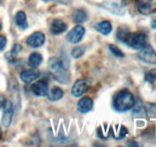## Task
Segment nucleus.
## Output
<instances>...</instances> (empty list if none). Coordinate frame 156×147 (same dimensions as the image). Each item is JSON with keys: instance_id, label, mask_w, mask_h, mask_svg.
<instances>
[{"instance_id": "39448f33", "label": "nucleus", "mask_w": 156, "mask_h": 147, "mask_svg": "<svg viewBox=\"0 0 156 147\" xmlns=\"http://www.w3.org/2000/svg\"><path fill=\"white\" fill-rule=\"evenodd\" d=\"M138 58L147 64H156V52L152 46L149 44H146L145 47L140 49L138 53Z\"/></svg>"}, {"instance_id": "9b49d317", "label": "nucleus", "mask_w": 156, "mask_h": 147, "mask_svg": "<svg viewBox=\"0 0 156 147\" xmlns=\"http://www.w3.org/2000/svg\"><path fill=\"white\" fill-rule=\"evenodd\" d=\"M41 75V72L37 67H31L30 69L23 70L20 74L21 80L25 84H30L32 81L37 79Z\"/></svg>"}, {"instance_id": "393cba45", "label": "nucleus", "mask_w": 156, "mask_h": 147, "mask_svg": "<svg viewBox=\"0 0 156 147\" xmlns=\"http://www.w3.org/2000/svg\"><path fill=\"white\" fill-rule=\"evenodd\" d=\"M97 133L98 137L100 138L101 139H103V140L108 139V136H109V134H108V133H105V131L103 130L102 126H100L98 129Z\"/></svg>"}, {"instance_id": "aec40b11", "label": "nucleus", "mask_w": 156, "mask_h": 147, "mask_svg": "<svg viewBox=\"0 0 156 147\" xmlns=\"http://www.w3.org/2000/svg\"><path fill=\"white\" fill-rule=\"evenodd\" d=\"M43 62V57L41 54L37 52H34L30 54L27 60V64L31 67H37L41 64Z\"/></svg>"}, {"instance_id": "20e7f679", "label": "nucleus", "mask_w": 156, "mask_h": 147, "mask_svg": "<svg viewBox=\"0 0 156 147\" xmlns=\"http://www.w3.org/2000/svg\"><path fill=\"white\" fill-rule=\"evenodd\" d=\"M102 7L116 15H123L126 12L125 6L118 0H106L102 3Z\"/></svg>"}, {"instance_id": "a211bd4d", "label": "nucleus", "mask_w": 156, "mask_h": 147, "mask_svg": "<svg viewBox=\"0 0 156 147\" xmlns=\"http://www.w3.org/2000/svg\"><path fill=\"white\" fill-rule=\"evenodd\" d=\"M128 133L129 132H128L127 128L123 125L120 126L119 128L117 129H113L112 127L110 129V133L117 140H120V139H124L128 135Z\"/></svg>"}, {"instance_id": "6e6552de", "label": "nucleus", "mask_w": 156, "mask_h": 147, "mask_svg": "<svg viewBox=\"0 0 156 147\" xmlns=\"http://www.w3.org/2000/svg\"><path fill=\"white\" fill-rule=\"evenodd\" d=\"M14 113V107L12 101L6 100L3 106V114L2 117V123L5 128H9L12 123V116Z\"/></svg>"}, {"instance_id": "4be33fe9", "label": "nucleus", "mask_w": 156, "mask_h": 147, "mask_svg": "<svg viewBox=\"0 0 156 147\" xmlns=\"http://www.w3.org/2000/svg\"><path fill=\"white\" fill-rule=\"evenodd\" d=\"M85 53V47L84 45H79L77 47H74L73 50L72 51V57L76 59L81 58L82 56H83L84 54Z\"/></svg>"}, {"instance_id": "c756f323", "label": "nucleus", "mask_w": 156, "mask_h": 147, "mask_svg": "<svg viewBox=\"0 0 156 147\" xmlns=\"http://www.w3.org/2000/svg\"><path fill=\"white\" fill-rule=\"evenodd\" d=\"M151 27L153 29H156V17L152 18V21H151Z\"/></svg>"}, {"instance_id": "4468645a", "label": "nucleus", "mask_w": 156, "mask_h": 147, "mask_svg": "<svg viewBox=\"0 0 156 147\" xmlns=\"http://www.w3.org/2000/svg\"><path fill=\"white\" fill-rule=\"evenodd\" d=\"M67 29V24L61 19H55L50 26V32L53 35H59Z\"/></svg>"}, {"instance_id": "cd10ccee", "label": "nucleus", "mask_w": 156, "mask_h": 147, "mask_svg": "<svg viewBox=\"0 0 156 147\" xmlns=\"http://www.w3.org/2000/svg\"><path fill=\"white\" fill-rule=\"evenodd\" d=\"M126 145H128V146H130V147H135V146H140V145H142L141 144L139 143V142H137L135 140H129L127 142V143H126Z\"/></svg>"}, {"instance_id": "473e14b6", "label": "nucleus", "mask_w": 156, "mask_h": 147, "mask_svg": "<svg viewBox=\"0 0 156 147\" xmlns=\"http://www.w3.org/2000/svg\"><path fill=\"white\" fill-rule=\"evenodd\" d=\"M2 23L0 22V31H1V29H2Z\"/></svg>"}, {"instance_id": "423d86ee", "label": "nucleus", "mask_w": 156, "mask_h": 147, "mask_svg": "<svg viewBox=\"0 0 156 147\" xmlns=\"http://www.w3.org/2000/svg\"><path fill=\"white\" fill-rule=\"evenodd\" d=\"M136 6L142 15H149L156 12V0H136Z\"/></svg>"}, {"instance_id": "f03ea898", "label": "nucleus", "mask_w": 156, "mask_h": 147, "mask_svg": "<svg viewBox=\"0 0 156 147\" xmlns=\"http://www.w3.org/2000/svg\"><path fill=\"white\" fill-rule=\"evenodd\" d=\"M47 66L53 78L57 82L62 84H68L69 83V74L59 58L55 57L50 58L47 61Z\"/></svg>"}, {"instance_id": "f8f14e48", "label": "nucleus", "mask_w": 156, "mask_h": 147, "mask_svg": "<svg viewBox=\"0 0 156 147\" xmlns=\"http://www.w3.org/2000/svg\"><path fill=\"white\" fill-rule=\"evenodd\" d=\"M31 91L37 96H44L47 95L49 91L48 84L44 80H41L31 85Z\"/></svg>"}, {"instance_id": "f3484780", "label": "nucleus", "mask_w": 156, "mask_h": 147, "mask_svg": "<svg viewBox=\"0 0 156 147\" xmlns=\"http://www.w3.org/2000/svg\"><path fill=\"white\" fill-rule=\"evenodd\" d=\"M94 28L102 35H108L112 31V24H111V21L105 20V21H102L95 24Z\"/></svg>"}, {"instance_id": "a878e982", "label": "nucleus", "mask_w": 156, "mask_h": 147, "mask_svg": "<svg viewBox=\"0 0 156 147\" xmlns=\"http://www.w3.org/2000/svg\"><path fill=\"white\" fill-rule=\"evenodd\" d=\"M6 43H7V39L5 37L0 35V51H2L5 47Z\"/></svg>"}, {"instance_id": "b1692460", "label": "nucleus", "mask_w": 156, "mask_h": 147, "mask_svg": "<svg viewBox=\"0 0 156 147\" xmlns=\"http://www.w3.org/2000/svg\"><path fill=\"white\" fill-rule=\"evenodd\" d=\"M146 80L150 84H153L156 80V68L152 69L149 73L146 74Z\"/></svg>"}, {"instance_id": "0eeeda50", "label": "nucleus", "mask_w": 156, "mask_h": 147, "mask_svg": "<svg viewBox=\"0 0 156 147\" xmlns=\"http://www.w3.org/2000/svg\"><path fill=\"white\" fill-rule=\"evenodd\" d=\"M91 81L88 79L77 80L72 87V93L76 97L82 96L91 88Z\"/></svg>"}, {"instance_id": "6ab92c4d", "label": "nucleus", "mask_w": 156, "mask_h": 147, "mask_svg": "<svg viewBox=\"0 0 156 147\" xmlns=\"http://www.w3.org/2000/svg\"><path fill=\"white\" fill-rule=\"evenodd\" d=\"M63 95V90L59 87H57V86H55V87H52L51 90L50 91H48V93H47L48 99L50 101H53H53H57L62 99Z\"/></svg>"}, {"instance_id": "ddd939ff", "label": "nucleus", "mask_w": 156, "mask_h": 147, "mask_svg": "<svg viewBox=\"0 0 156 147\" xmlns=\"http://www.w3.org/2000/svg\"><path fill=\"white\" fill-rule=\"evenodd\" d=\"M93 107V100L89 96H84L81 98L77 104V108L80 113H86L91 111Z\"/></svg>"}, {"instance_id": "f257e3e1", "label": "nucleus", "mask_w": 156, "mask_h": 147, "mask_svg": "<svg viewBox=\"0 0 156 147\" xmlns=\"http://www.w3.org/2000/svg\"><path fill=\"white\" fill-rule=\"evenodd\" d=\"M117 38L135 50L143 48L147 44L148 41V36L144 32H129L121 28L117 31Z\"/></svg>"}, {"instance_id": "9d476101", "label": "nucleus", "mask_w": 156, "mask_h": 147, "mask_svg": "<svg viewBox=\"0 0 156 147\" xmlns=\"http://www.w3.org/2000/svg\"><path fill=\"white\" fill-rule=\"evenodd\" d=\"M45 42V35L41 32H35L27 37L26 43L31 47H40Z\"/></svg>"}, {"instance_id": "7ed1b4c3", "label": "nucleus", "mask_w": 156, "mask_h": 147, "mask_svg": "<svg viewBox=\"0 0 156 147\" xmlns=\"http://www.w3.org/2000/svg\"><path fill=\"white\" fill-rule=\"evenodd\" d=\"M133 95L128 90H122L114 96L113 106L118 112H126L131 110L135 106Z\"/></svg>"}, {"instance_id": "2f4dec72", "label": "nucleus", "mask_w": 156, "mask_h": 147, "mask_svg": "<svg viewBox=\"0 0 156 147\" xmlns=\"http://www.w3.org/2000/svg\"><path fill=\"white\" fill-rule=\"evenodd\" d=\"M2 129H1V126H0V139H2Z\"/></svg>"}, {"instance_id": "bb28decb", "label": "nucleus", "mask_w": 156, "mask_h": 147, "mask_svg": "<svg viewBox=\"0 0 156 147\" xmlns=\"http://www.w3.org/2000/svg\"><path fill=\"white\" fill-rule=\"evenodd\" d=\"M147 111L149 112L151 114L155 115L156 116V105L155 104H149L148 105V109Z\"/></svg>"}, {"instance_id": "dca6fc26", "label": "nucleus", "mask_w": 156, "mask_h": 147, "mask_svg": "<svg viewBox=\"0 0 156 147\" xmlns=\"http://www.w3.org/2000/svg\"><path fill=\"white\" fill-rule=\"evenodd\" d=\"M22 49L23 47L20 44H14L12 50L8 51L7 53H5V59L7 60L9 63H14L16 61L18 55L22 51Z\"/></svg>"}, {"instance_id": "5701e85b", "label": "nucleus", "mask_w": 156, "mask_h": 147, "mask_svg": "<svg viewBox=\"0 0 156 147\" xmlns=\"http://www.w3.org/2000/svg\"><path fill=\"white\" fill-rule=\"evenodd\" d=\"M109 49L111 51V53L114 55H115L116 57H118V58H124L125 57L124 53L117 46H116L115 44H110Z\"/></svg>"}, {"instance_id": "c85d7f7f", "label": "nucleus", "mask_w": 156, "mask_h": 147, "mask_svg": "<svg viewBox=\"0 0 156 147\" xmlns=\"http://www.w3.org/2000/svg\"><path fill=\"white\" fill-rule=\"evenodd\" d=\"M5 100H6L5 98V96H3V95L0 94V109L3 108V106H4Z\"/></svg>"}, {"instance_id": "7c9ffc66", "label": "nucleus", "mask_w": 156, "mask_h": 147, "mask_svg": "<svg viewBox=\"0 0 156 147\" xmlns=\"http://www.w3.org/2000/svg\"><path fill=\"white\" fill-rule=\"evenodd\" d=\"M44 1H46V2H50V1H53V0H44ZM54 1H58V2H62V0H54Z\"/></svg>"}, {"instance_id": "1a4fd4ad", "label": "nucleus", "mask_w": 156, "mask_h": 147, "mask_svg": "<svg viewBox=\"0 0 156 147\" xmlns=\"http://www.w3.org/2000/svg\"><path fill=\"white\" fill-rule=\"evenodd\" d=\"M85 29L82 25H76L67 33L66 39L71 44H77L85 35Z\"/></svg>"}, {"instance_id": "2eb2a0df", "label": "nucleus", "mask_w": 156, "mask_h": 147, "mask_svg": "<svg viewBox=\"0 0 156 147\" xmlns=\"http://www.w3.org/2000/svg\"><path fill=\"white\" fill-rule=\"evenodd\" d=\"M15 24L21 30L24 31L28 28V24H27V20L26 14L23 11H18L15 15Z\"/></svg>"}, {"instance_id": "412c9836", "label": "nucleus", "mask_w": 156, "mask_h": 147, "mask_svg": "<svg viewBox=\"0 0 156 147\" xmlns=\"http://www.w3.org/2000/svg\"><path fill=\"white\" fill-rule=\"evenodd\" d=\"M73 19L77 24H82L88 20V15L85 11L82 9H78L73 12Z\"/></svg>"}]
</instances>
